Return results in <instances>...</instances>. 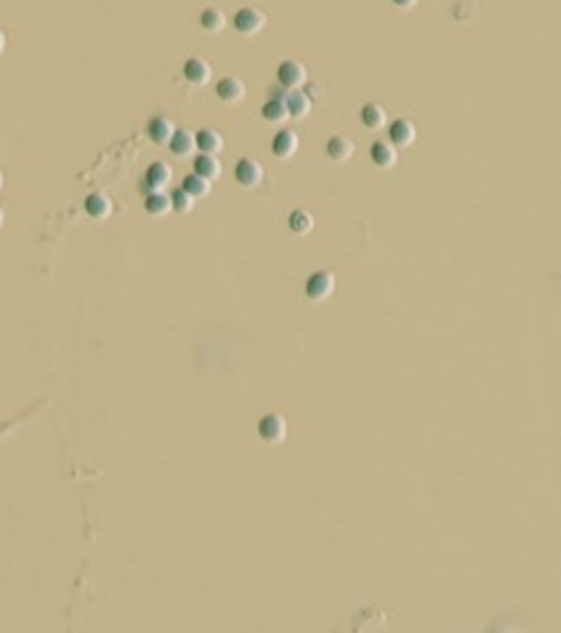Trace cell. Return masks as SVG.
Listing matches in <instances>:
<instances>
[{"mask_svg": "<svg viewBox=\"0 0 561 633\" xmlns=\"http://www.w3.org/2000/svg\"><path fill=\"white\" fill-rule=\"evenodd\" d=\"M396 148L392 144H385V142H376L369 150V159H372V164L376 168H392L396 164Z\"/></svg>", "mask_w": 561, "mask_h": 633, "instance_id": "cell-17", "label": "cell"}, {"mask_svg": "<svg viewBox=\"0 0 561 633\" xmlns=\"http://www.w3.org/2000/svg\"><path fill=\"white\" fill-rule=\"evenodd\" d=\"M262 117L266 119L268 124H284L288 119V112H286V106L282 99H268V101L262 106Z\"/></svg>", "mask_w": 561, "mask_h": 633, "instance_id": "cell-22", "label": "cell"}, {"mask_svg": "<svg viewBox=\"0 0 561 633\" xmlns=\"http://www.w3.org/2000/svg\"><path fill=\"white\" fill-rule=\"evenodd\" d=\"M360 121H363V126L367 130H374V133L376 130H383L385 124H387L385 108L378 106V103H367L363 110H360Z\"/></svg>", "mask_w": 561, "mask_h": 633, "instance_id": "cell-16", "label": "cell"}, {"mask_svg": "<svg viewBox=\"0 0 561 633\" xmlns=\"http://www.w3.org/2000/svg\"><path fill=\"white\" fill-rule=\"evenodd\" d=\"M286 419L282 414H266L257 423V434L266 444H282L286 439Z\"/></svg>", "mask_w": 561, "mask_h": 633, "instance_id": "cell-4", "label": "cell"}, {"mask_svg": "<svg viewBox=\"0 0 561 633\" xmlns=\"http://www.w3.org/2000/svg\"><path fill=\"white\" fill-rule=\"evenodd\" d=\"M173 133H175V126L166 117H155V119H150L148 121V137L153 139L157 146L168 144Z\"/></svg>", "mask_w": 561, "mask_h": 633, "instance_id": "cell-14", "label": "cell"}, {"mask_svg": "<svg viewBox=\"0 0 561 633\" xmlns=\"http://www.w3.org/2000/svg\"><path fill=\"white\" fill-rule=\"evenodd\" d=\"M416 139V128L409 119H396V121L389 126V142L392 146L398 148H409Z\"/></svg>", "mask_w": 561, "mask_h": 633, "instance_id": "cell-8", "label": "cell"}, {"mask_svg": "<svg viewBox=\"0 0 561 633\" xmlns=\"http://www.w3.org/2000/svg\"><path fill=\"white\" fill-rule=\"evenodd\" d=\"M327 155L334 159V162H345L354 155V142L347 137H331L327 142Z\"/></svg>", "mask_w": 561, "mask_h": 633, "instance_id": "cell-19", "label": "cell"}, {"mask_svg": "<svg viewBox=\"0 0 561 633\" xmlns=\"http://www.w3.org/2000/svg\"><path fill=\"white\" fill-rule=\"evenodd\" d=\"M334 289H336V276L331 271H318V273H313L307 280L304 294L307 298L316 300V303H322V300H327L334 294Z\"/></svg>", "mask_w": 561, "mask_h": 633, "instance_id": "cell-1", "label": "cell"}, {"mask_svg": "<svg viewBox=\"0 0 561 633\" xmlns=\"http://www.w3.org/2000/svg\"><path fill=\"white\" fill-rule=\"evenodd\" d=\"M288 228H291L295 235H307L309 230L313 228L311 213H307V210H293V213L288 215Z\"/></svg>", "mask_w": 561, "mask_h": 633, "instance_id": "cell-24", "label": "cell"}, {"mask_svg": "<svg viewBox=\"0 0 561 633\" xmlns=\"http://www.w3.org/2000/svg\"><path fill=\"white\" fill-rule=\"evenodd\" d=\"M0 188H3V173H0Z\"/></svg>", "mask_w": 561, "mask_h": 633, "instance_id": "cell-29", "label": "cell"}, {"mask_svg": "<svg viewBox=\"0 0 561 633\" xmlns=\"http://www.w3.org/2000/svg\"><path fill=\"white\" fill-rule=\"evenodd\" d=\"M182 72H184L186 81L193 83V85H206L210 81V76H213L210 63L204 61V58H197V56L188 58V61L184 63V67H182Z\"/></svg>", "mask_w": 561, "mask_h": 633, "instance_id": "cell-6", "label": "cell"}, {"mask_svg": "<svg viewBox=\"0 0 561 633\" xmlns=\"http://www.w3.org/2000/svg\"><path fill=\"white\" fill-rule=\"evenodd\" d=\"M170 179H173V170H170V166H166L164 162H155V164H150L146 168L144 182H146V188L150 190V193L164 190L170 184Z\"/></svg>", "mask_w": 561, "mask_h": 633, "instance_id": "cell-7", "label": "cell"}, {"mask_svg": "<svg viewBox=\"0 0 561 633\" xmlns=\"http://www.w3.org/2000/svg\"><path fill=\"white\" fill-rule=\"evenodd\" d=\"M282 101L286 106L288 117H293V119H304L309 115V110H311L309 94L300 92V90H286V94H284Z\"/></svg>", "mask_w": 561, "mask_h": 633, "instance_id": "cell-12", "label": "cell"}, {"mask_svg": "<svg viewBox=\"0 0 561 633\" xmlns=\"http://www.w3.org/2000/svg\"><path fill=\"white\" fill-rule=\"evenodd\" d=\"M297 135L293 130H279V133L273 137V144H270V150H273V155L279 157V159H288L291 155L297 153Z\"/></svg>", "mask_w": 561, "mask_h": 633, "instance_id": "cell-11", "label": "cell"}, {"mask_svg": "<svg viewBox=\"0 0 561 633\" xmlns=\"http://www.w3.org/2000/svg\"><path fill=\"white\" fill-rule=\"evenodd\" d=\"M215 94L224 103H237L244 96V83L235 76H224L222 81H217Z\"/></svg>", "mask_w": 561, "mask_h": 633, "instance_id": "cell-10", "label": "cell"}, {"mask_svg": "<svg viewBox=\"0 0 561 633\" xmlns=\"http://www.w3.org/2000/svg\"><path fill=\"white\" fill-rule=\"evenodd\" d=\"M3 49H5V34L0 32V54H3Z\"/></svg>", "mask_w": 561, "mask_h": 633, "instance_id": "cell-27", "label": "cell"}, {"mask_svg": "<svg viewBox=\"0 0 561 633\" xmlns=\"http://www.w3.org/2000/svg\"><path fill=\"white\" fill-rule=\"evenodd\" d=\"M168 148H170V153L177 155V157H186L195 150V135L190 133L188 128L186 130L184 128L175 130L173 137H170V142H168Z\"/></svg>", "mask_w": 561, "mask_h": 633, "instance_id": "cell-15", "label": "cell"}, {"mask_svg": "<svg viewBox=\"0 0 561 633\" xmlns=\"http://www.w3.org/2000/svg\"><path fill=\"white\" fill-rule=\"evenodd\" d=\"M182 188L186 190V193L190 195V197H204V195H208L210 193V182L208 179H204V177H199V175H186L184 177V184H182Z\"/></svg>", "mask_w": 561, "mask_h": 633, "instance_id": "cell-23", "label": "cell"}, {"mask_svg": "<svg viewBox=\"0 0 561 633\" xmlns=\"http://www.w3.org/2000/svg\"><path fill=\"white\" fill-rule=\"evenodd\" d=\"M170 206H173L175 213L186 215V213H190V210H193L195 197H190L184 188H175L173 193H170Z\"/></svg>", "mask_w": 561, "mask_h": 633, "instance_id": "cell-25", "label": "cell"}, {"mask_svg": "<svg viewBox=\"0 0 561 633\" xmlns=\"http://www.w3.org/2000/svg\"><path fill=\"white\" fill-rule=\"evenodd\" d=\"M264 23H266L264 14L259 12V9H255V7H242V9H239V12H235V16H233V27H235V32L244 34V36H253V34H257L259 29L264 27Z\"/></svg>", "mask_w": 561, "mask_h": 633, "instance_id": "cell-3", "label": "cell"}, {"mask_svg": "<svg viewBox=\"0 0 561 633\" xmlns=\"http://www.w3.org/2000/svg\"><path fill=\"white\" fill-rule=\"evenodd\" d=\"M418 0H392V5L398 7V9H412Z\"/></svg>", "mask_w": 561, "mask_h": 633, "instance_id": "cell-26", "label": "cell"}, {"mask_svg": "<svg viewBox=\"0 0 561 633\" xmlns=\"http://www.w3.org/2000/svg\"><path fill=\"white\" fill-rule=\"evenodd\" d=\"M195 148L202 150L204 155H217L224 148V137L215 128H202L195 135Z\"/></svg>", "mask_w": 561, "mask_h": 633, "instance_id": "cell-9", "label": "cell"}, {"mask_svg": "<svg viewBox=\"0 0 561 633\" xmlns=\"http://www.w3.org/2000/svg\"><path fill=\"white\" fill-rule=\"evenodd\" d=\"M277 81L284 90H300L307 83V69L295 58H286L277 65Z\"/></svg>", "mask_w": 561, "mask_h": 633, "instance_id": "cell-2", "label": "cell"}, {"mask_svg": "<svg viewBox=\"0 0 561 633\" xmlns=\"http://www.w3.org/2000/svg\"><path fill=\"white\" fill-rule=\"evenodd\" d=\"M193 168H195V175L208 179V182H213L219 175H222V166L215 159V155H197L195 162H193Z\"/></svg>", "mask_w": 561, "mask_h": 633, "instance_id": "cell-18", "label": "cell"}, {"mask_svg": "<svg viewBox=\"0 0 561 633\" xmlns=\"http://www.w3.org/2000/svg\"><path fill=\"white\" fill-rule=\"evenodd\" d=\"M85 215L92 217V219H105L112 213V202H110V197L103 195V193H92L85 197Z\"/></svg>", "mask_w": 561, "mask_h": 633, "instance_id": "cell-13", "label": "cell"}, {"mask_svg": "<svg viewBox=\"0 0 561 633\" xmlns=\"http://www.w3.org/2000/svg\"><path fill=\"white\" fill-rule=\"evenodd\" d=\"M144 208L153 217H164V215L170 213V210H173V206H170V197L164 195V190H157V193H148L146 195V202H144Z\"/></svg>", "mask_w": 561, "mask_h": 633, "instance_id": "cell-20", "label": "cell"}, {"mask_svg": "<svg viewBox=\"0 0 561 633\" xmlns=\"http://www.w3.org/2000/svg\"><path fill=\"white\" fill-rule=\"evenodd\" d=\"M3 222H5V213L0 210V226H3Z\"/></svg>", "mask_w": 561, "mask_h": 633, "instance_id": "cell-28", "label": "cell"}, {"mask_svg": "<svg viewBox=\"0 0 561 633\" xmlns=\"http://www.w3.org/2000/svg\"><path fill=\"white\" fill-rule=\"evenodd\" d=\"M235 182L242 188H257L264 179V170L259 166L255 159H239L235 170H233Z\"/></svg>", "mask_w": 561, "mask_h": 633, "instance_id": "cell-5", "label": "cell"}, {"mask_svg": "<svg viewBox=\"0 0 561 633\" xmlns=\"http://www.w3.org/2000/svg\"><path fill=\"white\" fill-rule=\"evenodd\" d=\"M199 25H202L206 32H210V34H215V32H219V29H224V25H226V16H224V12L222 9H217V7H206L202 14H199Z\"/></svg>", "mask_w": 561, "mask_h": 633, "instance_id": "cell-21", "label": "cell"}]
</instances>
